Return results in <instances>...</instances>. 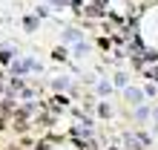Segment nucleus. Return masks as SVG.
<instances>
[{"instance_id":"nucleus-14","label":"nucleus","mask_w":158,"mask_h":150,"mask_svg":"<svg viewBox=\"0 0 158 150\" xmlns=\"http://www.w3.org/2000/svg\"><path fill=\"white\" fill-rule=\"evenodd\" d=\"M0 95H3V84H0Z\"/></svg>"},{"instance_id":"nucleus-2","label":"nucleus","mask_w":158,"mask_h":150,"mask_svg":"<svg viewBox=\"0 0 158 150\" xmlns=\"http://www.w3.org/2000/svg\"><path fill=\"white\" fill-rule=\"evenodd\" d=\"M152 139L147 136V133H141V136H132V133H124V144L127 147H147Z\"/></svg>"},{"instance_id":"nucleus-8","label":"nucleus","mask_w":158,"mask_h":150,"mask_svg":"<svg viewBox=\"0 0 158 150\" xmlns=\"http://www.w3.org/2000/svg\"><path fill=\"white\" fill-rule=\"evenodd\" d=\"M124 95H127V101H132V104H138V101H141V92H138V90H127Z\"/></svg>"},{"instance_id":"nucleus-5","label":"nucleus","mask_w":158,"mask_h":150,"mask_svg":"<svg viewBox=\"0 0 158 150\" xmlns=\"http://www.w3.org/2000/svg\"><path fill=\"white\" fill-rule=\"evenodd\" d=\"M95 90H98V95H109V92H112V84H109L106 78H101V81H98V87H95Z\"/></svg>"},{"instance_id":"nucleus-10","label":"nucleus","mask_w":158,"mask_h":150,"mask_svg":"<svg viewBox=\"0 0 158 150\" xmlns=\"http://www.w3.org/2000/svg\"><path fill=\"white\" fill-rule=\"evenodd\" d=\"M83 52H89V43H75V55H83Z\"/></svg>"},{"instance_id":"nucleus-7","label":"nucleus","mask_w":158,"mask_h":150,"mask_svg":"<svg viewBox=\"0 0 158 150\" xmlns=\"http://www.w3.org/2000/svg\"><path fill=\"white\" fill-rule=\"evenodd\" d=\"M98 116L101 118H109V116H112V107H109L106 101H101V104H98Z\"/></svg>"},{"instance_id":"nucleus-6","label":"nucleus","mask_w":158,"mask_h":150,"mask_svg":"<svg viewBox=\"0 0 158 150\" xmlns=\"http://www.w3.org/2000/svg\"><path fill=\"white\" fill-rule=\"evenodd\" d=\"M52 87L58 90V92H63V90H69V78H66V75H60V78H55V81H52Z\"/></svg>"},{"instance_id":"nucleus-3","label":"nucleus","mask_w":158,"mask_h":150,"mask_svg":"<svg viewBox=\"0 0 158 150\" xmlns=\"http://www.w3.org/2000/svg\"><path fill=\"white\" fill-rule=\"evenodd\" d=\"M38 20H40L38 15H26V17H23V29H26V32H35V29H38Z\"/></svg>"},{"instance_id":"nucleus-11","label":"nucleus","mask_w":158,"mask_h":150,"mask_svg":"<svg viewBox=\"0 0 158 150\" xmlns=\"http://www.w3.org/2000/svg\"><path fill=\"white\" fill-rule=\"evenodd\" d=\"M115 84H118V87H124V84H127V72H118L115 75Z\"/></svg>"},{"instance_id":"nucleus-15","label":"nucleus","mask_w":158,"mask_h":150,"mask_svg":"<svg viewBox=\"0 0 158 150\" xmlns=\"http://www.w3.org/2000/svg\"><path fill=\"white\" fill-rule=\"evenodd\" d=\"M106 150H118V147H106Z\"/></svg>"},{"instance_id":"nucleus-12","label":"nucleus","mask_w":158,"mask_h":150,"mask_svg":"<svg viewBox=\"0 0 158 150\" xmlns=\"http://www.w3.org/2000/svg\"><path fill=\"white\" fill-rule=\"evenodd\" d=\"M0 61L9 64V61H12V52H9V49H0Z\"/></svg>"},{"instance_id":"nucleus-1","label":"nucleus","mask_w":158,"mask_h":150,"mask_svg":"<svg viewBox=\"0 0 158 150\" xmlns=\"http://www.w3.org/2000/svg\"><path fill=\"white\" fill-rule=\"evenodd\" d=\"M43 67H40V61H35V58H23V61H15L12 64V75H26V72H40Z\"/></svg>"},{"instance_id":"nucleus-13","label":"nucleus","mask_w":158,"mask_h":150,"mask_svg":"<svg viewBox=\"0 0 158 150\" xmlns=\"http://www.w3.org/2000/svg\"><path fill=\"white\" fill-rule=\"evenodd\" d=\"M69 0H52V6H66Z\"/></svg>"},{"instance_id":"nucleus-4","label":"nucleus","mask_w":158,"mask_h":150,"mask_svg":"<svg viewBox=\"0 0 158 150\" xmlns=\"http://www.w3.org/2000/svg\"><path fill=\"white\" fill-rule=\"evenodd\" d=\"M63 43H75V41H81V32L78 29H63Z\"/></svg>"},{"instance_id":"nucleus-9","label":"nucleus","mask_w":158,"mask_h":150,"mask_svg":"<svg viewBox=\"0 0 158 150\" xmlns=\"http://www.w3.org/2000/svg\"><path fill=\"white\" fill-rule=\"evenodd\" d=\"M147 116H150V110H147V107H138L135 110V118L138 121H147Z\"/></svg>"}]
</instances>
